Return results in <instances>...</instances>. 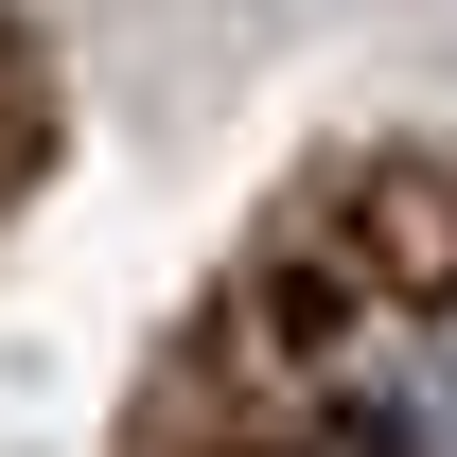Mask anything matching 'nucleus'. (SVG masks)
I'll use <instances>...</instances> for the list:
<instances>
[{
	"label": "nucleus",
	"instance_id": "obj_1",
	"mask_svg": "<svg viewBox=\"0 0 457 457\" xmlns=\"http://www.w3.org/2000/svg\"><path fill=\"white\" fill-rule=\"evenodd\" d=\"M387 422H404V457H457V352H422V370H404Z\"/></svg>",
	"mask_w": 457,
	"mask_h": 457
}]
</instances>
